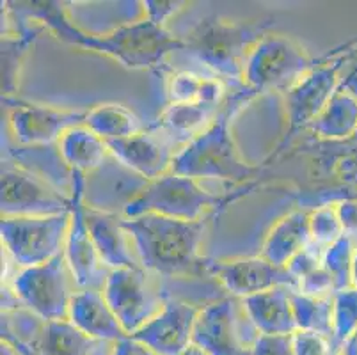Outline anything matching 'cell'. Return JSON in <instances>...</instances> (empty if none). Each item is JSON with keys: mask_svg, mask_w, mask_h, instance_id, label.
<instances>
[{"mask_svg": "<svg viewBox=\"0 0 357 355\" xmlns=\"http://www.w3.org/2000/svg\"><path fill=\"white\" fill-rule=\"evenodd\" d=\"M13 6L15 8H6L13 18L38 20L63 43L105 54L130 70H149L158 66L169 54L185 50L183 39L148 18L123 25L105 36H96L77 27L59 2H20Z\"/></svg>", "mask_w": 357, "mask_h": 355, "instance_id": "obj_1", "label": "cell"}, {"mask_svg": "<svg viewBox=\"0 0 357 355\" xmlns=\"http://www.w3.org/2000/svg\"><path fill=\"white\" fill-rule=\"evenodd\" d=\"M139 263L149 273L174 278L199 273L206 262L199 258L201 240L206 231L204 220H178L146 213L125 219Z\"/></svg>", "mask_w": 357, "mask_h": 355, "instance_id": "obj_2", "label": "cell"}, {"mask_svg": "<svg viewBox=\"0 0 357 355\" xmlns=\"http://www.w3.org/2000/svg\"><path fill=\"white\" fill-rule=\"evenodd\" d=\"M255 96H258L255 91L242 87L236 94L226 98L212 125L178 149L171 164V172L197 181L220 180L238 183L251 178L256 167L240 158L229 126L238 110Z\"/></svg>", "mask_w": 357, "mask_h": 355, "instance_id": "obj_3", "label": "cell"}, {"mask_svg": "<svg viewBox=\"0 0 357 355\" xmlns=\"http://www.w3.org/2000/svg\"><path fill=\"white\" fill-rule=\"evenodd\" d=\"M271 25V20L261 24H236L208 16L190 31L189 38L183 39L185 50L212 70L222 82L243 84L245 61Z\"/></svg>", "mask_w": 357, "mask_h": 355, "instance_id": "obj_4", "label": "cell"}, {"mask_svg": "<svg viewBox=\"0 0 357 355\" xmlns=\"http://www.w3.org/2000/svg\"><path fill=\"white\" fill-rule=\"evenodd\" d=\"M220 204L224 201L201 187L197 180L169 171L157 180L148 181L123 206V217L134 219L139 215L155 213L178 220H203L206 211Z\"/></svg>", "mask_w": 357, "mask_h": 355, "instance_id": "obj_5", "label": "cell"}, {"mask_svg": "<svg viewBox=\"0 0 357 355\" xmlns=\"http://www.w3.org/2000/svg\"><path fill=\"white\" fill-rule=\"evenodd\" d=\"M317 63L295 39L284 34H265L252 47L245 61L243 87L256 94L271 91L287 93Z\"/></svg>", "mask_w": 357, "mask_h": 355, "instance_id": "obj_6", "label": "cell"}, {"mask_svg": "<svg viewBox=\"0 0 357 355\" xmlns=\"http://www.w3.org/2000/svg\"><path fill=\"white\" fill-rule=\"evenodd\" d=\"M70 222L71 210L48 217H2V246L20 269L43 265L64 252Z\"/></svg>", "mask_w": 357, "mask_h": 355, "instance_id": "obj_7", "label": "cell"}, {"mask_svg": "<svg viewBox=\"0 0 357 355\" xmlns=\"http://www.w3.org/2000/svg\"><path fill=\"white\" fill-rule=\"evenodd\" d=\"M11 288L24 308L45 322L68 320L71 299L77 293L64 252L43 265L22 269Z\"/></svg>", "mask_w": 357, "mask_h": 355, "instance_id": "obj_8", "label": "cell"}, {"mask_svg": "<svg viewBox=\"0 0 357 355\" xmlns=\"http://www.w3.org/2000/svg\"><path fill=\"white\" fill-rule=\"evenodd\" d=\"M71 194L16 162H2V217H48L71 210Z\"/></svg>", "mask_w": 357, "mask_h": 355, "instance_id": "obj_9", "label": "cell"}, {"mask_svg": "<svg viewBox=\"0 0 357 355\" xmlns=\"http://www.w3.org/2000/svg\"><path fill=\"white\" fill-rule=\"evenodd\" d=\"M148 270L142 266L110 270L103 295L128 336H134L164 309V297L157 292Z\"/></svg>", "mask_w": 357, "mask_h": 355, "instance_id": "obj_10", "label": "cell"}, {"mask_svg": "<svg viewBox=\"0 0 357 355\" xmlns=\"http://www.w3.org/2000/svg\"><path fill=\"white\" fill-rule=\"evenodd\" d=\"M86 174L71 171V222L64 243L66 258L73 281L79 289H102L110 270L102 263L95 242L91 239L86 220Z\"/></svg>", "mask_w": 357, "mask_h": 355, "instance_id": "obj_11", "label": "cell"}, {"mask_svg": "<svg viewBox=\"0 0 357 355\" xmlns=\"http://www.w3.org/2000/svg\"><path fill=\"white\" fill-rule=\"evenodd\" d=\"M248 320L242 301L220 299L201 308L194 327L192 345L206 355H251L252 345L243 334Z\"/></svg>", "mask_w": 357, "mask_h": 355, "instance_id": "obj_12", "label": "cell"}, {"mask_svg": "<svg viewBox=\"0 0 357 355\" xmlns=\"http://www.w3.org/2000/svg\"><path fill=\"white\" fill-rule=\"evenodd\" d=\"M9 105V125L20 148H47L59 144L61 137L73 126L86 123L87 110H64L4 98Z\"/></svg>", "mask_w": 357, "mask_h": 355, "instance_id": "obj_13", "label": "cell"}, {"mask_svg": "<svg viewBox=\"0 0 357 355\" xmlns=\"http://www.w3.org/2000/svg\"><path fill=\"white\" fill-rule=\"evenodd\" d=\"M204 270L215 275L220 285L240 301L279 286H287L291 289H297L298 286L287 266L274 265L263 258L261 254L255 258L206 262Z\"/></svg>", "mask_w": 357, "mask_h": 355, "instance_id": "obj_14", "label": "cell"}, {"mask_svg": "<svg viewBox=\"0 0 357 355\" xmlns=\"http://www.w3.org/2000/svg\"><path fill=\"white\" fill-rule=\"evenodd\" d=\"M201 308L181 301H167L164 309L132 338L157 355H180L192 345L194 327Z\"/></svg>", "mask_w": 357, "mask_h": 355, "instance_id": "obj_15", "label": "cell"}, {"mask_svg": "<svg viewBox=\"0 0 357 355\" xmlns=\"http://www.w3.org/2000/svg\"><path fill=\"white\" fill-rule=\"evenodd\" d=\"M173 144L174 142L165 135L160 139V135L146 130L128 139L107 142L110 156L144 181H153L171 171V164L176 155Z\"/></svg>", "mask_w": 357, "mask_h": 355, "instance_id": "obj_16", "label": "cell"}, {"mask_svg": "<svg viewBox=\"0 0 357 355\" xmlns=\"http://www.w3.org/2000/svg\"><path fill=\"white\" fill-rule=\"evenodd\" d=\"M86 220L98 256L109 270L141 266L132 252V240L123 227V217L86 204Z\"/></svg>", "mask_w": 357, "mask_h": 355, "instance_id": "obj_17", "label": "cell"}, {"mask_svg": "<svg viewBox=\"0 0 357 355\" xmlns=\"http://www.w3.org/2000/svg\"><path fill=\"white\" fill-rule=\"evenodd\" d=\"M68 320L86 336L103 343H116L128 336L102 289H77L71 299Z\"/></svg>", "mask_w": 357, "mask_h": 355, "instance_id": "obj_18", "label": "cell"}, {"mask_svg": "<svg viewBox=\"0 0 357 355\" xmlns=\"http://www.w3.org/2000/svg\"><path fill=\"white\" fill-rule=\"evenodd\" d=\"M291 292L295 289L279 286L268 292L256 293L242 299L245 315L258 334H294L297 332Z\"/></svg>", "mask_w": 357, "mask_h": 355, "instance_id": "obj_19", "label": "cell"}, {"mask_svg": "<svg viewBox=\"0 0 357 355\" xmlns=\"http://www.w3.org/2000/svg\"><path fill=\"white\" fill-rule=\"evenodd\" d=\"M310 242V211L295 210L272 226L263 240L261 256L274 265L287 266Z\"/></svg>", "mask_w": 357, "mask_h": 355, "instance_id": "obj_20", "label": "cell"}, {"mask_svg": "<svg viewBox=\"0 0 357 355\" xmlns=\"http://www.w3.org/2000/svg\"><path fill=\"white\" fill-rule=\"evenodd\" d=\"M219 110L220 107L204 103H169L151 130H158L173 142L187 144L212 125Z\"/></svg>", "mask_w": 357, "mask_h": 355, "instance_id": "obj_21", "label": "cell"}, {"mask_svg": "<svg viewBox=\"0 0 357 355\" xmlns=\"http://www.w3.org/2000/svg\"><path fill=\"white\" fill-rule=\"evenodd\" d=\"M57 151L70 171L82 172V174L100 169L107 160V156H110L107 142L86 125L68 130L61 137Z\"/></svg>", "mask_w": 357, "mask_h": 355, "instance_id": "obj_22", "label": "cell"}, {"mask_svg": "<svg viewBox=\"0 0 357 355\" xmlns=\"http://www.w3.org/2000/svg\"><path fill=\"white\" fill-rule=\"evenodd\" d=\"M357 128V98L345 91H337L320 116L311 123L310 130L326 142L350 141Z\"/></svg>", "mask_w": 357, "mask_h": 355, "instance_id": "obj_23", "label": "cell"}, {"mask_svg": "<svg viewBox=\"0 0 357 355\" xmlns=\"http://www.w3.org/2000/svg\"><path fill=\"white\" fill-rule=\"evenodd\" d=\"M100 343L103 341L86 336L70 320H52L41 327L32 355H91Z\"/></svg>", "mask_w": 357, "mask_h": 355, "instance_id": "obj_24", "label": "cell"}, {"mask_svg": "<svg viewBox=\"0 0 357 355\" xmlns=\"http://www.w3.org/2000/svg\"><path fill=\"white\" fill-rule=\"evenodd\" d=\"M169 103H204L222 107L226 102V84L217 77H201L192 71H176L167 78Z\"/></svg>", "mask_w": 357, "mask_h": 355, "instance_id": "obj_25", "label": "cell"}, {"mask_svg": "<svg viewBox=\"0 0 357 355\" xmlns=\"http://www.w3.org/2000/svg\"><path fill=\"white\" fill-rule=\"evenodd\" d=\"M84 125L105 142L121 141L144 132L141 119L125 105L118 103H102L87 110Z\"/></svg>", "mask_w": 357, "mask_h": 355, "instance_id": "obj_26", "label": "cell"}, {"mask_svg": "<svg viewBox=\"0 0 357 355\" xmlns=\"http://www.w3.org/2000/svg\"><path fill=\"white\" fill-rule=\"evenodd\" d=\"M13 24L16 25L15 34L2 36V89L6 96L15 93L16 75H18V68H20L25 52L45 31L43 25L31 27L27 22H22V20H13Z\"/></svg>", "mask_w": 357, "mask_h": 355, "instance_id": "obj_27", "label": "cell"}, {"mask_svg": "<svg viewBox=\"0 0 357 355\" xmlns=\"http://www.w3.org/2000/svg\"><path fill=\"white\" fill-rule=\"evenodd\" d=\"M297 331L320 334L333 341V295L331 297H310L297 289L291 292Z\"/></svg>", "mask_w": 357, "mask_h": 355, "instance_id": "obj_28", "label": "cell"}, {"mask_svg": "<svg viewBox=\"0 0 357 355\" xmlns=\"http://www.w3.org/2000/svg\"><path fill=\"white\" fill-rule=\"evenodd\" d=\"M357 331V288L340 289L333 295V354L340 355L343 345Z\"/></svg>", "mask_w": 357, "mask_h": 355, "instance_id": "obj_29", "label": "cell"}, {"mask_svg": "<svg viewBox=\"0 0 357 355\" xmlns=\"http://www.w3.org/2000/svg\"><path fill=\"white\" fill-rule=\"evenodd\" d=\"M354 252H356V243L345 234L324 250L322 266L333 275L336 292L352 286Z\"/></svg>", "mask_w": 357, "mask_h": 355, "instance_id": "obj_30", "label": "cell"}, {"mask_svg": "<svg viewBox=\"0 0 357 355\" xmlns=\"http://www.w3.org/2000/svg\"><path fill=\"white\" fill-rule=\"evenodd\" d=\"M311 240L322 247H329L343 236V227L337 217L336 203L320 204L310 211Z\"/></svg>", "mask_w": 357, "mask_h": 355, "instance_id": "obj_31", "label": "cell"}, {"mask_svg": "<svg viewBox=\"0 0 357 355\" xmlns=\"http://www.w3.org/2000/svg\"><path fill=\"white\" fill-rule=\"evenodd\" d=\"M334 156L331 158V164H327V169L342 181L345 190L357 199V144L352 141L336 142Z\"/></svg>", "mask_w": 357, "mask_h": 355, "instance_id": "obj_32", "label": "cell"}, {"mask_svg": "<svg viewBox=\"0 0 357 355\" xmlns=\"http://www.w3.org/2000/svg\"><path fill=\"white\" fill-rule=\"evenodd\" d=\"M324 250H326V247L318 246V243H314L313 240H311V242L307 243L306 249L301 250V252L288 263L287 269L288 272L294 275L295 281L298 282L303 278H306L307 273L314 272V270L322 266Z\"/></svg>", "mask_w": 357, "mask_h": 355, "instance_id": "obj_33", "label": "cell"}, {"mask_svg": "<svg viewBox=\"0 0 357 355\" xmlns=\"http://www.w3.org/2000/svg\"><path fill=\"white\" fill-rule=\"evenodd\" d=\"M297 292L310 297H331L336 293V285L333 275L324 266H320L298 281Z\"/></svg>", "mask_w": 357, "mask_h": 355, "instance_id": "obj_34", "label": "cell"}, {"mask_svg": "<svg viewBox=\"0 0 357 355\" xmlns=\"http://www.w3.org/2000/svg\"><path fill=\"white\" fill-rule=\"evenodd\" d=\"M251 355H294V334H258Z\"/></svg>", "mask_w": 357, "mask_h": 355, "instance_id": "obj_35", "label": "cell"}, {"mask_svg": "<svg viewBox=\"0 0 357 355\" xmlns=\"http://www.w3.org/2000/svg\"><path fill=\"white\" fill-rule=\"evenodd\" d=\"M294 355H334L327 338L307 331L294 332Z\"/></svg>", "mask_w": 357, "mask_h": 355, "instance_id": "obj_36", "label": "cell"}, {"mask_svg": "<svg viewBox=\"0 0 357 355\" xmlns=\"http://www.w3.org/2000/svg\"><path fill=\"white\" fill-rule=\"evenodd\" d=\"M185 4L187 2H181V0H146V2H142L146 18L149 22H153V24L162 25V27H164V24L171 16L181 11Z\"/></svg>", "mask_w": 357, "mask_h": 355, "instance_id": "obj_37", "label": "cell"}, {"mask_svg": "<svg viewBox=\"0 0 357 355\" xmlns=\"http://www.w3.org/2000/svg\"><path fill=\"white\" fill-rule=\"evenodd\" d=\"M337 217L342 222L343 234L357 246V199H343L336 203Z\"/></svg>", "mask_w": 357, "mask_h": 355, "instance_id": "obj_38", "label": "cell"}, {"mask_svg": "<svg viewBox=\"0 0 357 355\" xmlns=\"http://www.w3.org/2000/svg\"><path fill=\"white\" fill-rule=\"evenodd\" d=\"M110 355H157L151 348L146 347L144 343L137 341L135 338L126 336L123 340L112 343Z\"/></svg>", "mask_w": 357, "mask_h": 355, "instance_id": "obj_39", "label": "cell"}, {"mask_svg": "<svg viewBox=\"0 0 357 355\" xmlns=\"http://www.w3.org/2000/svg\"><path fill=\"white\" fill-rule=\"evenodd\" d=\"M340 89L345 91V93H349V94H352L354 98H357V63H354L352 70L345 75V78H343L342 87H340Z\"/></svg>", "mask_w": 357, "mask_h": 355, "instance_id": "obj_40", "label": "cell"}, {"mask_svg": "<svg viewBox=\"0 0 357 355\" xmlns=\"http://www.w3.org/2000/svg\"><path fill=\"white\" fill-rule=\"evenodd\" d=\"M340 355H357V331L347 340V343L340 350Z\"/></svg>", "mask_w": 357, "mask_h": 355, "instance_id": "obj_41", "label": "cell"}, {"mask_svg": "<svg viewBox=\"0 0 357 355\" xmlns=\"http://www.w3.org/2000/svg\"><path fill=\"white\" fill-rule=\"evenodd\" d=\"M352 286L357 288V246L356 252H354V263H352Z\"/></svg>", "mask_w": 357, "mask_h": 355, "instance_id": "obj_42", "label": "cell"}, {"mask_svg": "<svg viewBox=\"0 0 357 355\" xmlns=\"http://www.w3.org/2000/svg\"><path fill=\"white\" fill-rule=\"evenodd\" d=\"M180 355H206V354H204V352L201 350V348H197L196 345H190V347L187 348V350H185L183 354H180Z\"/></svg>", "mask_w": 357, "mask_h": 355, "instance_id": "obj_43", "label": "cell"}, {"mask_svg": "<svg viewBox=\"0 0 357 355\" xmlns=\"http://www.w3.org/2000/svg\"><path fill=\"white\" fill-rule=\"evenodd\" d=\"M350 141H352L354 144H357V128H356V133H354V137H352V139H350Z\"/></svg>", "mask_w": 357, "mask_h": 355, "instance_id": "obj_44", "label": "cell"}]
</instances>
